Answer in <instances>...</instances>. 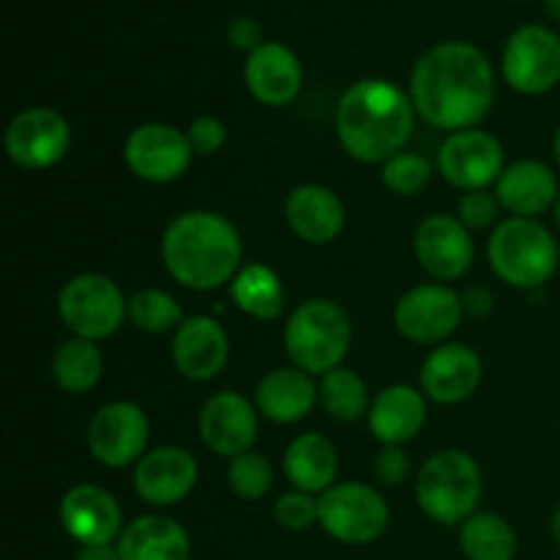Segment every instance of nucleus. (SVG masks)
<instances>
[{
    "label": "nucleus",
    "mask_w": 560,
    "mask_h": 560,
    "mask_svg": "<svg viewBox=\"0 0 560 560\" xmlns=\"http://www.w3.org/2000/svg\"><path fill=\"white\" fill-rule=\"evenodd\" d=\"M501 208H503L501 200H498V195H492V191L487 189L465 191L457 202V219L468 230H485L498 222Z\"/></svg>",
    "instance_id": "36"
},
{
    "label": "nucleus",
    "mask_w": 560,
    "mask_h": 560,
    "mask_svg": "<svg viewBox=\"0 0 560 560\" xmlns=\"http://www.w3.org/2000/svg\"><path fill=\"white\" fill-rule=\"evenodd\" d=\"M552 539H556V545L560 547V506L558 512L552 514Z\"/></svg>",
    "instance_id": "43"
},
{
    "label": "nucleus",
    "mask_w": 560,
    "mask_h": 560,
    "mask_svg": "<svg viewBox=\"0 0 560 560\" xmlns=\"http://www.w3.org/2000/svg\"><path fill=\"white\" fill-rule=\"evenodd\" d=\"M485 366L468 345H441L421 364V392L438 405H457L479 388Z\"/></svg>",
    "instance_id": "20"
},
{
    "label": "nucleus",
    "mask_w": 560,
    "mask_h": 560,
    "mask_svg": "<svg viewBox=\"0 0 560 560\" xmlns=\"http://www.w3.org/2000/svg\"><path fill=\"white\" fill-rule=\"evenodd\" d=\"M317 386L312 375H306L299 366H282V370L268 372L255 392V408L262 419L273 424H295L304 416L312 413L317 402Z\"/></svg>",
    "instance_id": "25"
},
{
    "label": "nucleus",
    "mask_w": 560,
    "mask_h": 560,
    "mask_svg": "<svg viewBox=\"0 0 560 560\" xmlns=\"http://www.w3.org/2000/svg\"><path fill=\"white\" fill-rule=\"evenodd\" d=\"M337 468V448L320 432H304V435L293 438L290 446L284 448V476L301 492L323 495L328 487H334Z\"/></svg>",
    "instance_id": "27"
},
{
    "label": "nucleus",
    "mask_w": 560,
    "mask_h": 560,
    "mask_svg": "<svg viewBox=\"0 0 560 560\" xmlns=\"http://www.w3.org/2000/svg\"><path fill=\"white\" fill-rule=\"evenodd\" d=\"M228 485L241 501H260L273 485V470L262 454L246 452L241 457L230 459Z\"/></svg>",
    "instance_id": "34"
},
{
    "label": "nucleus",
    "mask_w": 560,
    "mask_h": 560,
    "mask_svg": "<svg viewBox=\"0 0 560 560\" xmlns=\"http://www.w3.org/2000/svg\"><path fill=\"white\" fill-rule=\"evenodd\" d=\"M186 140H189L195 156H213V153L222 151L224 140H228V129L213 115H202V118H195L189 124Z\"/></svg>",
    "instance_id": "37"
},
{
    "label": "nucleus",
    "mask_w": 560,
    "mask_h": 560,
    "mask_svg": "<svg viewBox=\"0 0 560 560\" xmlns=\"http://www.w3.org/2000/svg\"><path fill=\"white\" fill-rule=\"evenodd\" d=\"M151 424L140 405L107 402L93 413L88 424V452L104 468H126L131 463H140L145 457Z\"/></svg>",
    "instance_id": "9"
},
{
    "label": "nucleus",
    "mask_w": 560,
    "mask_h": 560,
    "mask_svg": "<svg viewBox=\"0 0 560 560\" xmlns=\"http://www.w3.org/2000/svg\"><path fill=\"white\" fill-rule=\"evenodd\" d=\"M129 320L142 334H167L175 331L186 317L167 290L145 288L129 299Z\"/></svg>",
    "instance_id": "32"
},
{
    "label": "nucleus",
    "mask_w": 560,
    "mask_h": 560,
    "mask_svg": "<svg viewBox=\"0 0 560 560\" xmlns=\"http://www.w3.org/2000/svg\"><path fill=\"white\" fill-rule=\"evenodd\" d=\"M495 195L501 200L503 211L512 217L536 219L547 208L556 206L558 200V178L545 162L536 159H523L503 170L495 184Z\"/></svg>",
    "instance_id": "23"
},
{
    "label": "nucleus",
    "mask_w": 560,
    "mask_h": 560,
    "mask_svg": "<svg viewBox=\"0 0 560 560\" xmlns=\"http://www.w3.org/2000/svg\"><path fill=\"white\" fill-rule=\"evenodd\" d=\"M463 315V299L448 284H419L397 301L394 326L410 342L435 345L457 331Z\"/></svg>",
    "instance_id": "14"
},
{
    "label": "nucleus",
    "mask_w": 560,
    "mask_h": 560,
    "mask_svg": "<svg viewBox=\"0 0 560 560\" xmlns=\"http://www.w3.org/2000/svg\"><path fill=\"white\" fill-rule=\"evenodd\" d=\"M552 148H556V159H558V164H560V129L556 131V142H552Z\"/></svg>",
    "instance_id": "45"
},
{
    "label": "nucleus",
    "mask_w": 560,
    "mask_h": 560,
    "mask_svg": "<svg viewBox=\"0 0 560 560\" xmlns=\"http://www.w3.org/2000/svg\"><path fill=\"white\" fill-rule=\"evenodd\" d=\"M74 560H124L118 552V545H104V547H80Z\"/></svg>",
    "instance_id": "41"
},
{
    "label": "nucleus",
    "mask_w": 560,
    "mask_h": 560,
    "mask_svg": "<svg viewBox=\"0 0 560 560\" xmlns=\"http://www.w3.org/2000/svg\"><path fill=\"white\" fill-rule=\"evenodd\" d=\"M228 38L235 49L241 52H255L257 47L262 44V31H260V22L252 20V16H235L228 27Z\"/></svg>",
    "instance_id": "39"
},
{
    "label": "nucleus",
    "mask_w": 560,
    "mask_h": 560,
    "mask_svg": "<svg viewBox=\"0 0 560 560\" xmlns=\"http://www.w3.org/2000/svg\"><path fill=\"white\" fill-rule=\"evenodd\" d=\"M273 520H277L282 528L288 530H306L320 520L317 512V498H312L310 492L290 490L282 492L273 503Z\"/></svg>",
    "instance_id": "35"
},
{
    "label": "nucleus",
    "mask_w": 560,
    "mask_h": 560,
    "mask_svg": "<svg viewBox=\"0 0 560 560\" xmlns=\"http://www.w3.org/2000/svg\"><path fill=\"white\" fill-rule=\"evenodd\" d=\"M197 427H200L202 443L213 454L235 459L252 452V443L257 441V427H260V410L241 394L219 392L206 399Z\"/></svg>",
    "instance_id": "17"
},
{
    "label": "nucleus",
    "mask_w": 560,
    "mask_h": 560,
    "mask_svg": "<svg viewBox=\"0 0 560 560\" xmlns=\"http://www.w3.org/2000/svg\"><path fill=\"white\" fill-rule=\"evenodd\" d=\"M244 80L257 102L266 107H284L299 96L304 85V69L290 47L279 42H262L246 58Z\"/></svg>",
    "instance_id": "21"
},
{
    "label": "nucleus",
    "mask_w": 560,
    "mask_h": 560,
    "mask_svg": "<svg viewBox=\"0 0 560 560\" xmlns=\"http://www.w3.org/2000/svg\"><path fill=\"white\" fill-rule=\"evenodd\" d=\"M69 120L52 107H27L5 129V153L22 170H47L66 156Z\"/></svg>",
    "instance_id": "13"
},
{
    "label": "nucleus",
    "mask_w": 560,
    "mask_h": 560,
    "mask_svg": "<svg viewBox=\"0 0 560 560\" xmlns=\"http://www.w3.org/2000/svg\"><path fill=\"white\" fill-rule=\"evenodd\" d=\"M353 342V326L348 312L328 299H312L301 304L284 326V350L293 366L306 375H326L342 366Z\"/></svg>",
    "instance_id": "4"
},
{
    "label": "nucleus",
    "mask_w": 560,
    "mask_h": 560,
    "mask_svg": "<svg viewBox=\"0 0 560 560\" xmlns=\"http://www.w3.org/2000/svg\"><path fill=\"white\" fill-rule=\"evenodd\" d=\"M383 186H386L392 195L399 197H413L430 184L432 178V164L427 162L421 153L399 151L397 156H392L388 162H383Z\"/></svg>",
    "instance_id": "33"
},
{
    "label": "nucleus",
    "mask_w": 560,
    "mask_h": 560,
    "mask_svg": "<svg viewBox=\"0 0 560 560\" xmlns=\"http://www.w3.org/2000/svg\"><path fill=\"white\" fill-rule=\"evenodd\" d=\"M235 306L255 320H277L284 310V288L277 271L262 262H249L230 282Z\"/></svg>",
    "instance_id": "28"
},
{
    "label": "nucleus",
    "mask_w": 560,
    "mask_h": 560,
    "mask_svg": "<svg viewBox=\"0 0 560 560\" xmlns=\"http://www.w3.org/2000/svg\"><path fill=\"white\" fill-rule=\"evenodd\" d=\"M506 153L501 140L490 131L465 129L454 131L438 151V173L454 189L476 191L498 184V178L506 170Z\"/></svg>",
    "instance_id": "11"
},
{
    "label": "nucleus",
    "mask_w": 560,
    "mask_h": 560,
    "mask_svg": "<svg viewBox=\"0 0 560 560\" xmlns=\"http://www.w3.org/2000/svg\"><path fill=\"white\" fill-rule=\"evenodd\" d=\"M370 432L383 446H402L413 441L427 419L424 394L408 383L386 386L370 405Z\"/></svg>",
    "instance_id": "24"
},
{
    "label": "nucleus",
    "mask_w": 560,
    "mask_h": 560,
    "mask_svg": "<svg viewBox=\"0 0 560 560\" xmlns=\"http://www.w3.org/2000/svg\"><path fill=\"white\" fill-rule=\"evenodd\" d=\"M317 397H320L323 410L331 416L334 421H359L361 416L370 413V388L361 381L359 372L348 370V366H337V370L326 372L317 386Z\"/></svg>",
    "instance_id": "31"
},
{
    "label": "nucleus",
    "mask_w": 560,
    "mask_h": 560,
    "mask_svg": "<svg viewBox=\"0 0 560 560\" xmlns=\"http://www.w3.org/2000/svg\"><path fill=\"white\" fill-rule=\"evenodd\" d=\"M58 317L74 337L102 342L129 320V301L104 273H77L60 288Z\"/></svg>",
    "instance_id": "7"
},
{
    "label": "nucleus",
    "mask_w": 560,
    "mask_h": 560,
    "mask_svg": "<svg viewBox=\"0 0 560 560\" xmlns=\"http://www.w3.org/2000/svg\"><path fill=\"white\" fill-rule=\"evenodd\" d=\"M317 525L342 545H372L388 528L386 498L359 481L328 487L317 498Z\"/></svg>",
    "instance_id": "8"
},
{
    "label": "nucleus",
    "mask_w": 560,
    "mask_h": 560,
    "mask_svg": "<svg viewBox=\"0 0 560 560\" xmlns=\"http://www.w3.org/2000/svg\"><path fill=\"white\" fill-rule=\"evenodd\" d=\"M230 359V339L213 317L191 315L175 328L173 364L186 381H213Z\"/></svg>",
    "instance_id": "19"
},
{
    "label": "nucleus",
    "mask_w": 560,
    "mask_h": 560,
    "mask_svg": "<svg viewBox=\"0 0 560 560\" xmlns=\"http://www.w3.org/2000/svg\"><path fill=\"white\" fill-rule=\"evenodd\" d=\"M416 260L438 282H452L474 266V238L452 213H432L421 219L413 233Z\"/></svg>",
    "instance_id": "15"
},
{
    "label": "nucleus",
    "mask_w": 560,
    "mask_h": 560,
    "mask_svg": "<svg viewBox=\"0 0 560 560\" xmlns=\"http://www.w3.org/2000/svg\"><path fill=\"white\" fill-rule=\"evenodd\" d=\"M124 560H189L191 541L180 523L164 514H145L124 528L118 539Z\"/></svg>",
    "instance_id": "26"
},
{
    "label": "nucleus",
    "mask_w": 560,
    "mask_h": 560,
    "mask_svg": "<svg viewBox=\"0 0 560 560\" xmlns=\"http://www.w3.org/2000/svg\"><path fill=\"white\" fill-rule=\"evenodd\" d=\"M416 129L410 93L388 80H361L337 104V137L361 164L388 162L405 151Z\"/></svg>",
    "instance_id": "2"
},
{
    "label": "nucleus",
    "mask_w": 560,
    "mask_h": 560,
    "mask_svg": "<svg viewBox=\"0 0 560 560\" xmlns=\"http://www.w3.org/2000/svg\"><path fill=\"white\" fill-rule=\"evenodd\" d=\"M284 219L304 244L323 246L339 238L348 213L334 189L320 184H301L284 200Z\"/></svg>",
    "instance_id": "22"
},
{
    "label": "nucleus",
    "mask_w": 560,
    "mask_h": 560,
    "mask_svg": "<svg viewBox=\"0 0 560 560\" xmlns=\"http://www.w3.org/2000/svg\"><path fill=\"white\" fill-rule=\"evenodd\" d=\"M104 372V355L96 342L91 339H69L55 350L52 359V375L63 392L69 394H85L102 381Z\"/></svg>",
    "instance_id": "30"
},
{
    "label": "nucleus",
    "mask_w": 560,
    "mask_h": 560,
    "mask_svg": "<svg viewBox=\"0 0 560 560\" xmlns=\"http://www.w3.org/2000/svg\"><path fill=\"white\" fill-rule=\"evenodd\" d=\"M244 244L228 217L217 211H186L162 235V260L170 277L186 290L208 293L233 282L241 271Z\"/></svg>",
    "instance_id": "3"
},
{
    "label": "nucleus",
    "mask_w": 560,
    "mask_h": 560,
    "mask_svg": "<svg viewBox=\"0 0 560 560\" xmlns=\"http://www.w3.org/2000/svg\"><path fill=\"white\" fill-rule=\"evenodd\" d=\"M459 547L468 560H514L517 534L501 514L476 512L459 528Z\"/></svg>",
    "instance_id": "29"
},
{
    "label": "nucleus",
    "mask_w": 560,
    "mask_h": 560,
    "mask_svg": "<svg viewBox=\"0 0 560 560\" xmlns=\"http://www.w3.org/2000/svg\"><path fill=\"white\" fill-rule=\"evenodd\" d=\"M492 304H495V301H492V293L485 288H470L468 293L463 295V312H468V315H487V312L492 310Z\"/></svg>",
    "instance_id": "40"
},
{
    "label": "nucleus",
    "mask_w": 560,
    "mask_h": 560,
    "mask_svg": "<svg viewBox=\"0 0 560 560\" xmlns=\"http://www.w3.org/2000/svg\"><path fill=\"white\" fill-rule=\"evenodd\" d=\"M410 102L416 115L435 129H476L495 98V74L479 47L443 42L427 49L410 71Z\"/></svg>",
    "instance_id": "1"
},
{
    "label": "nucleus",
    "mask_w": 560,
    "mask_h": 560,
    "mask_svg": "<svg viewBox=\"0 0 560 560\" xmlns=\"http://www.w3.org/2000/svg\"><path fill=\"white\" fill-rule=\"evenodd\" d=\"M503 80L525 96H541L560 82V36L545 25H525L509 36L501 58Z\"/></svg>",
    "instance_id": "10"
},
{
    "label": "nucleus",
    "mask_w": 560,
    "mask_h": 560,
    "mask_svg": "<svg viewBox=\"0 0 560 560\" xmlns=\"http://www.w3.org/2000/svg\"><path fill=\"white\" fill-rule=\"evenodd\" d=\"M485 492V476L468 452L446 448L421 465L416 501L421 512L441 525H459L474 517Z\"/></svg>",
    "instance_id": "5"
},
{
    "label": "nucleus",
    "mask_w": 560,
    "mask_h": 560,
    "mask_svg": "<svg viewBox=\"0 0 560 560\" xmlns=\"http://www.w3.org/2000/svg\"><path fill=\"white\" fill-rule=\"evenodd\" d=\"M498 279L517 290L545 288L558 268V244L539 219H503L487 244Z\"/></svg>",
    "instance_id": "6"
},
{
    "label": "nucleus",
    "mask_w": 560,
    "mask_h": 560,
    "mask_svg": "<svg viewBox=\"0 0 560 560\" xmlns=\"http://www.w3.org/2000/svg\"><path fill=\"white\" fill-rule=\"evenodd\" d=\"M552 219H556V224H558V230H560V195H558L556 206H552Z\"/></svg>",
    "instance_id": "44"
},
{
    "label": "nucleus",
    "mask_w": 560,
    "mask_h": 560,
    "mask_svg": "<svg viewBox=\"0 0 560 560\" xmlns=\"http://www.w3.org/2000/svg\"><path fill=\"white\" fill-rule=\"evenodd\" d=\"M60 525L82 547L113 545L124 534V509L113 492L96 485H77L60 498Z\"/></svg>",
    "instance_id": "16"
},
{
    "label": "nucleus",
    "mask_w": 560,
    "mask_h": 560,
    "mask_svg": "<svg viewBox=\"0 0 560 560\" xmlns=\"http://www.w3.org/2000/svg\"><path fill=\"white\" fill-rule=\"evenodd\" d=\"M200 468L189 448L156 446L135 468V490L151 506H175L197 487Z\"/></svg>",
    "instance_id": "18"
},
{
    "label": "nucleus",
    "mask_w": 560,
    "mask_h": 560,
    "mask_svg": "<svg viewBox=\"0 0 560 560\" xmlns=\"http://www.w3.org/2000/svg\"><path fill=\"white\" fill-rule=\"evenodd\" d=\"M410 474V459L402 452V446H383V452L375 457V476L381 485L399 487Z\"/></svg>",
    "instance_id": "38"
},
{
    "label": "nucleus",
    "mask_w": 560,
    "mask_h": 560,
    "mask_svg": "<svg viewBox=\"0 0 560 560\" xmlns=\"http://www.w3.org/2000/svg\"><path fill=\"white\" fill-rule=\"evenodd\" d=\"M191 151L186 131L170 124H142L131 129L124 142V162L140 180L148 184H170L189 170Z\"/></svg>",
    "instance_id": "12"
},
{
    "label": "nucleus",
    "mask_w": 560,
    "mask_h": 560,
    "mask_svg": "<svg viewBox=\"0 0 560 560\" xmlns=\"http://www.w3.org/2000/svg\"><path fill=\"white\" fill-rule=\"evenodd\" d=\"M545 11L552 16V20L560 22V0H545Z\"/></svg>",
    "instance_id": "42"
}]
</instances>
